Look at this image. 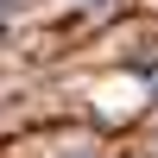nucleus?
<instances>
[{"label": "nucleus", "mask_w": 158, "mask_h": 158, "mask_svg": "<svg viewBox=\"0 0 158 158\" xmlns=\"http://www.w3.org/2000/svg\"><path fill=\"white\" fill-rule=\"evenodd\" d=\"M0 38H6V25H0Z\"/></svg>", "instance_id": "f03ea898"}, {"label": "nucleus", "mask_w": 158, "mask_h": 158, "mask_svg": "<svg viewBox=\"0 0 158 158\" xmlns=\"http://www.w3.org/2000/svg\"><path fill=\"white\" fill-rule=\"evenodd\" d=\"M82 6H101V0H82Z\"/></svg>", "instance_id": "f257e3e1"}]
</instances>
